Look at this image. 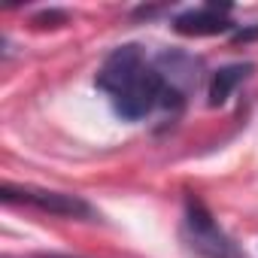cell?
Listing matches in <instances>:
<instances>
[{"mask_svg":"<svg viewBox=\"0 0 258 258\" xmlns=\"http://www.w3.org/2000/svg\"><path fill=\"white\" fill-rule=\"evenodd\" d=\"M67 13L64 10H43V13H37L34 19H31V25H37V28H58V25H67Z\"/></svg>","mask_w":258,"mask_h":258,"instance_id":"ba28073f","label":"cell"},{"mask_svg":"<svg viewBox=\"0 0 258 258\" xmlns=\"http://www.w3.org/2000/svg\"><path fill=\"white\" fill-rule=\"evenodd\" d=\"M231 40H234V43H252V40H258V25L234 31V34H231Z\"/></svg>","mask_w":258,"mask_h":258,"instance_id":"9c48e42d","label":"cell"},{"mask_svg":"<svg viewBox=\"0 0 258 258\" xmlns=\"http://www.w3.org/2000/svg\"><path fill=\"white\" fill-rule=\"evenodd\" d=\"M143 70H146V67H143V52H140V46L127 43V46H118L115 52L106 55V61H103V67H100V73H97V85L115 97L118 91H124L127 85H131Z\"/></svg>","mask_w":258,"mask_h":258,"instance_id":"277c9868","label":"cell"},{"mask_svg":"<svg viewBox=\"0 0 258 258\" xmlns=\"http://www.w3.org/2000/svg\"><path fill=\"white\" fill-rule=\"evenodd\" d=\"M0 201H4V204H25V207L40 210V213L61 216V219H85V222L97 219L94 207L88 201H82L79 195L37 188V185H13V182H4V185H0Z\"/></svg>","mask_w":258,"mask_h":258,"instance_id":"6da1fadb","label":"cell"},{"mask_svg":"<svg viewBox=\"0 0 258 258\" xmlns=\"http://www.w3.org/2000/svg\"><path fill=\"white\" fill-rule=\"evenodd\" d=\"M158 73H161V79H164V85L167 88H176V91H182V94H188L195 85H198V79H201V64L191 58V55H185V52H176V49H170V52H161L158 55V67H155Z\"/></svg>","mask_w":258,"mask_h":258,"instance_id":"8992f818","label":"cell"},{"mask_svg":"<svg viewBox=\"0 0 258 258\" xmlns=\"http://www.w3.org/2000/svg\"><path fill=\"white\" fill-rule=\"evenodd\" d=\"M161 94H164V79H161V73L146 67L124 91H118V94L112 97V106H115V112H118L121 118L140 121V118H146V115L161 103Z\"/></svg>","mask_w":258,"mask_h":258,"instance_id":"3957f363","label":"cell"},{"mask_svg":"<svg viewBox=\"0 0 258 258\" xmlns=\"http://www.w3.org/2000/svg\"><path fill=\"white\" fill-rule=\"evenodd\" d=\"M222 13H228V7L210 4L204 10H188V13H182V16L173 19V31L176 34H185V37H216V34H225L234 25Z\"/></svg>","mask_w":258,"mask_h":258,"instance_id":"5b68a950","label":"cell"},{"mask_svg":"<svg viewBox=\"0 0 258 258\" xmlns=\"http://www.w3.org/2000/svg\"><path fill=\"white\" fill-rule=\"evenodd\" d=\"M185 231H188V246L201 258H246L243 249L213 222L210 210L198 198H185Z\"/></svg>","mask_w":258,"mask_h":258,"instance_id":"7a4b0ae2","label":"cell"},{"mask_svg":"<svg viewBox=\"0 0 258 258\" xmlns=\"http://www.w3.org/2000/svg\"><path fill=\"white\" fill-rule=\"evenodd\" d=\"M249 70H252L249 61H246V64H228V67L216 70V76H213V82H210V106H222V103L234 94V88L249 76Z\"/></svg>","mask_w":258,"mask_h":258,"instance_id":"52a82bcc","label":"cell"}]
</instances>
